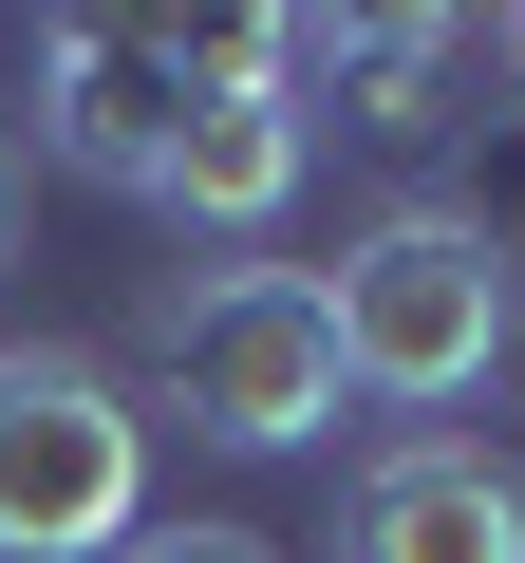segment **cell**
<instances>
[{"mask_svg":"<svg viewBox=\"0 0 525 563\" xmlns=\"http://www.w3.org/2000/svg\"><path fill=\"white\" fill-rule=\"evenodd\" d=\"M320 320H338V395H376V413L488 395V357H506V320H525L506 225H488V207H376V225L338 244V282H320Z\"/></svg>","mask_w":525,"mask_h":563,"instance_id":"1","label":"cell"},{"mask_svg":"<svg viewBox=\"0 0 525 563\" xmlns=\"http://www.w3.org/2000/svg\"><path fill=\"white\" fill-rule=\"evenodd\" d=\"M338 563H525V451L488 432H394L338 507Z\"/></svg>","mask_w":525,"mask_h":563,"instance_id":"5","label":"cell"},{"mask_svg":"<svg viewBox=\"0 0 525 563\" xmlns=\"http://www.w3.org/2000/svg\"><path fill=\"white\" fill-rule=\"evenodd\" d=\"M188 132V38L150 20H38V151L94 169V188H150Z\"/></svg>","mask_w":525,"mask_h":563,"instance_id":"4","label":"cell"},{"mask_svg":"<svg viewBox=\"0 0 525 563\" xmlns=\"http://www.w3.org/2000/svg\"><path fill=\"white\" fill-rule=\"evenodd\" d=\"M113 563H282V544H262V526H132Z\"/></svg>","mask_w":525,"mask_h":563,"instance_id":"8","label":"cell"},{"mask_svg":"<svg viewBox=\"0 0 525 563\" xmlns=\"http://www.w3.org/2000/svg\"><path fill=\"white\" fill-rule=\"evenodd\" d=\"M488 57H506V76H525V20H506V38H488Z\"/></svg>","mask_w":525,"mask_h":563,"instance_id":"11","label":"cell"},{"mask_svg":"<svg viewBox=\"0 0 525 563\" xmlns=\"http://www.w3.org/2000/svg\"><path fill=\"white\" fill-rule=\"evenodd\" d=\"M301 169H320L301 76H188V132H169V169H150V207L206 225V244H262V225L301 207Z\"/></svg>","mask_w":525,"mask_h":563,"instance_id":"6","label":"cell"},{"mask_svg":"<svg viewBox=\"0 0 525 563\" xmlns=\"http://www.w3.org/2000/svg\"><path fill=\"white\" fill-rule=\"evenodd\" d=\"M20 207H38V169H20V132H0V244H20Z\"/></svg>","mask_w":525,"mask_h":563,"instance_id":"9","label":"cell"},{"mask_svg":"<svg viewBox=\"0 0 525 563\" xmlns=\"http://www.w3.org/2000/svg\"><path fill=\"white\" fill-rule=\"evenodd\" d=\"M150 395L206 451H320L338 432V320H320V263H169L150 282Z\"/></svg>","mask_w":525,"mask_h":563,"instance_id":"2","label":"cell"},{"mask_svg":"<svg viewBox=\"0 0 525 563\" xmlns=\"http://www.w3.org/2000/svg\"><path fill=\"white\" fill-rule=\"evenodd\" d=\"M488 395H506V413H525V320H506V357H488Z\"/></svg>","mask_w":525,"mask_h":563,"instance_id":"10","label":"cell"},{"mask_svg":"<svg viewBox=\"0 0 525 563\" xmlns=\"http://www.w3.org/2000/svg\"><path fill=\"white\" fill-rule=\"evenodd\" d=\"M450 76H469V20H301V95H338L394 151L450 132Z\"/></svg>","mask_w":525,"mask_h":563,"instance_id":"7","label":"cell"},{"mask_svg":"<svg viewBox=\"0 0 525 563\" xmlns=\"http://www.w3.org/2000/svg\"><path fill=\"white\" fill-rule=\"evenodd\" d=\"M150 526V395L76 339H0V563H113Z\"/></svg>","mask_w":525,"mask_h":563,"instance_id":"3","label":"cell"}]
</instances>
